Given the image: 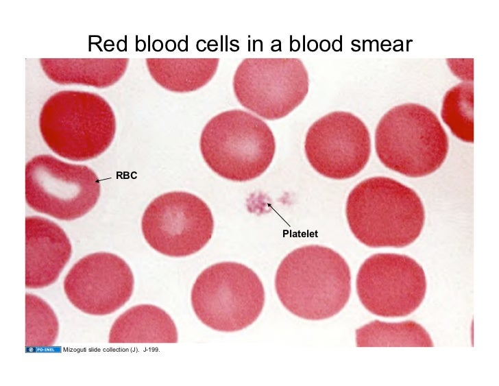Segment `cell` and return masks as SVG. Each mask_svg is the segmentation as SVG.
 I'll return each instance as SVG.
<instances>
[{
  "label": "cell",
  "instance_id": "1",
  "mask_svg": "<svg viewBox=\"0 0 499 386\" xmlns=\"http://www.w3.org/2000/svg\"><path fill=\"white\" fill-rule=\"evenodd\" d=\"M275 289L282 305L308 320H321L339 313L351 293V274L345 259L318 245L293 250L280 263Z\"/></svg>",
  "mask_w": 499,
  "mask_h": 386
},
{
  "label": "cell",
  "instance_id": "2",
  "mask_svg": "<svg viewBox=\"0 0 499 386\" xmlns=\"http://www.w3.org/2000/svg\"><path fill=\"white\" fill-rule=\"evenodd\" d=\"M345 213L354 237L370 248L406 247L419 236L425 220L416 192L382 176L358 183L348 195Z\"/></svg>",
  "mask_w": 499,
  "mask_h": 386
},
{
  "label": "cell",
  "instance_id": "3",
  "mask_svg": "<svg viewBox=\"0 0 499 386\" xmlns=\"http://www.w3.org/2000/svg\"><path fill=\"white\" fill-rule=\"evenodd\" d=\"M39 128L44 141L55 154L84 161L108 148L115 134L116 120L109 104L97 94L64 91L46 101Z\"/></svg>",
  "mask_w": 499,
  "mask_h": 386
},
{
  "label": "cell",
  "instance_id": "4",
  "mask_svg": "<svg viewBox=\"0 0 499 386\" xmlns=\"http://www.w3.org/2000/svg\"><path fill=\"white\" fill-rule=\"evenodd\" d=\"M448 147V136L437 115L419 104L391 108L380 119L375 132V148L380 162L411 178L437 170Z\"/></svg>",
  "mask_w": 499,
  "mask_h": 386
},
{
  "label": "cell",
  "instance_id": "5",
  "mask_svg": "<svg viewBox=\"0 0 499 386\" xmlns=\"http://www.w3.org/2000/svg\"><path fill=\"white\" fill-rule=\"evenodd\" d=\"M199 147L204 160L215 173L229 180L245 182L269 167L276 142L262 119L233 109L209 120L202 132Z\"/></svg>",
  "mask_w": 499,
  "mask_h": 386
},
{
  "label": "cell",
  "instance_id": "6",
  "mask_svg": "<svg viewBox=\"0 0 499 386\" xmlns=\"http://www.w3.org/2000/svg\"><path fill=\"white\" fill-rule=\"evenodd\" d=\"M198 319L221 332H234L253 324L263 311L265 295L257 274L235 262H221L204 269L191 291Z\"/></svg>",
  "mask_w": 499,
  "mask_h": 386
},
{
  "label": "cell",
  "instance_id": "7",
  "mask_svg": "<svg viewBox=\"0 0 499 386\" xmlns=\"http://www.w3.org/2000/svg\"><path fill=\"white\" fill-rule=\"evenodd\" d=\"M99 195V180L87 166L45 154L26 164V202L38 213L60 220H74L88 213Z\"/></svg>",
  "mask_w": 499,
  "mask_h": 386
},
{
  "label": "cell",
  "instance_id": "8",
  "mask_svg": "<svg viewBox=\"0 0 499 386\" xmlns=\"http://www.w3.org/2000/svg\"><path fill=\"white\" fill-rule=\"evenodd\" d=\"M233 90L245 108L268 120L282 118L308 91V75L296 58H247L238 66Z\"/></svg>",
  "mask_w": 499,
  "mask_h": 386
},
{
  "label": "cell",
  "instance_id": "9",
  "mask_svg": "<svg viewBox=\"0 0 499 386\" xmlns=\"http://www.w3.org/2000/svg\"><path fill=\"white\" fill-rule=\"evenodd\" d=\"M210 209L197 196L186 192L164 193L146 208L141 221L143 234L156 251L171 257L191 255L212 237Z\"/></svg>",
  "mask_w": 499,
  "mask_h": 386
},
{
  "label": "cell",
  "instance_id": "10",
  "mask_svg": "<svg viewBox=\"0 0 499 386\" xmlns=\"http://www.w3.org/2000/svg\"><path fill=\"white\" fill-rule=\"evenodd\" d=\"M356 292L364 307L384 317H404L423 302L426 279L422 266L403 254L379 253L359 268Z\"/></svg>",
  "mask_w": 499,
  "mask_h": 386
},
{
  "label": "cell",
  "instance_id": "11",
  "mask_svg": "<svg viewBox=\"0 0 499 386\" xmlns=\"http://www.w3.org/2000/svg\"><path fill=\"white\" fill-rule=\"evenodd\" d=\"M304 149L309 163L321 175L336 180L350 178L361 171L369 160V132L354 114L332 112L309 128Z\"/></svg>",
  "mask_w": 499,
  "mask_h": 386
},
{
  "label": "cell",
  "instance_id": "12",
  "mask_svg": "<svg viewBox=\"0 0 499 386\" xmlns=\"http://www.w3.org/2000/svg\"><path fill=\"white\" fill-rule=\"evenodd\" d=\"M133 273L119 256L105 252L80 259L66 275L63 287L69 302L82 312L102 316L123 306L134 291Z\"/></svg>",
  "mask_w": 499,
  "mask_h": 386
},
{
  "label": "cell",
  "instance_id": "13",
  "mask_svg": "<svg viewBox=\"0 0 499 386\" xmlns=\"http://www.w3.org/2000/svg\"><path fill=\"white\" fill-rule=\"evenodd\" d=\"M72 246L56 223L38 216L25 219V287L41 289L54 283L69 262Z\"/></svg>",
  "mask_w": 499,
  "mask_h": 386
},
{
  "label": "cell",
  "instance_id": "14",
  "mask_svg": "<svg viewBox=\"0 0 499 386\" xmlns=\"http://www.w3.org/2000/svg\"><path fill=\"white\" fill-rule=\"evenodd\" d=\"M109 343H176L177 328L171 317L151 304L132 306L114 322Z\"/></svg>",
  "mask_w": 499,
  "mask_h": 386
},
{
  "label": "cell",
  "instance_id": "15",
  "mask_svg": "<svg viewBox=\"0 0 499 386\" xmlns=\"http://www.w3.org/2000/svg\"><path fill=\"white\" fill-rule=\"evenodd\" d=\"M46 75L60 84H83L104 88L125 73L128 58L40 59Z\"/></svg>",
  "mask_w": 499,
  "mask_h": 386
},
{
  "label": "cell",
  "instance_id": "16",
  "mask_svg": "<svg viewBox=\"0 0 499 386\" xmlns=\"http://www.w3.org/2000/svg\"><path fill=\"white\" fill-rule=\"evenodd\" d=\"M152 78L162 88L173 92L196 91L209 82L215 75L219 58H146Z\"/></svg>",
  "mask_w": 499,
  "mask_h": 386
},
{
  "label": "cell",
  "instance_id": "17",
  "mask_svg": "<svg viewBox=\"0 0 499 386\" xmlns=\"http://www.w3.org/2000/svg\"><path fill=\"white\" fill-rule=\"evenodd\" d=\"M357 347H433L430 335L412 321L389 323L372 321L356 330Z\"/></svg>",
  "mask_w": 499,
  "mask_h": 386
},
{
  "label": "cell",
  "instance_id": "18",
  "mask_svg": "<svg viewBox=\"0 0 499 386\" xmlns=\"http://www.w3.org/2000/svg\"><path fill=\"white\" fill-rule=\"evenodd\" d=\"M474 84L459 83L444 95L441 110L443 122L460 140L474 141Z\"/></svg>",
  "mask_w": 499,
  "mask_h": 386
},
{
  "label": "cell",
  "instance_id": "19",
  "mask_svg": "<svg viewBox=\"0 0 499 386\" xmlns=\"http://www.w3.org/2000/svg\"><path fill=\"white\" fill-rule=\"evenodd\" d=\"M59 323L52 308L40 297L25 293V346H52L58 336Z\"/></svg>",
  "mask_w": 499,
  "mask_h": 386
}]
</instances>
